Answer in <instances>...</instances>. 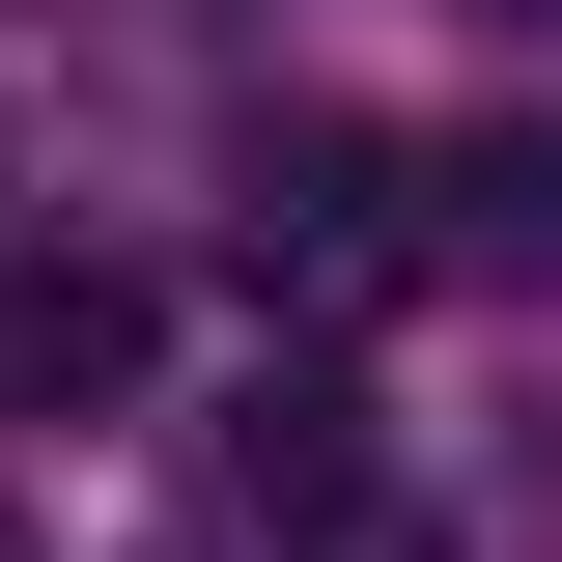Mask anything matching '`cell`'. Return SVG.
Here are the masks:
<instances>
[{
    "label": "cell",
    "instance_id": "1",
    "mask_svg": "<svg viewBox=\"0 0 562 562\" xmlns=\"http://www.w3.org/2000/svg\"><path fill=\"white\" fill-rule=\"evenodd\" d=\"M254 281H310V310H394V281H422V169H394L366 113H281V140H254Z\"/></svg>",
    "mask_w": 562,
    "mask_h": 562
},
{
    "label": "cell",
    "instance_id": "2",
    "mask_svg": "<svg viewBox=\"0 0 562 562\" xmlns=\"http://www.w3.org/2000/svg\"><path fill=\"white\" fill-rule=\"evenodd\" d=\"M140 394V281L113 254H0V422H113Z\"/></svg>",
    "mask_w": 562,
    "mask_h": 562
},
{
    "label": "cell",
    "instance_id": "3",
    "mask_svg": "<svg viewBox=\"0 0 562 562\" xmlns=\"http://www.w3.org/2000/svg\"><path fill=\"white\" fill-rule=\"evenodd\" d=\"M225 506H281V535H338V506H366V394H338V366H281V394L225 422Z\"/></svg>",
    "mask_w": 562,
    "mask_h": 562
},
{
    "label": "cell",
    "instance_id": "4",
    "mask_svg": "<svg viewBox=\"0 0 562 562\" xmlns=\"http://www.w3.org/2000/svg\"><path fill=\"white\" fill-rule=\"evenodd\" d=\"M479 29H562V0H479Z\"/></svg>",
    "mask_w": 562,
    "mask_h": 562
},
{
    "label": "cell",
    "instance_id": "5",
    "mask_svg": "<svg viewBox=\"0 0 562 562\" xmlns=\"http://www.w3.org/2000/svg\"><path fill=\"white\" fill-rule=\"evenodd\" d=\"M0 562H29V535H0Z\"/></svg>",
    "mask_w": 562,
    "mask_h": 562
}]
</instances>
